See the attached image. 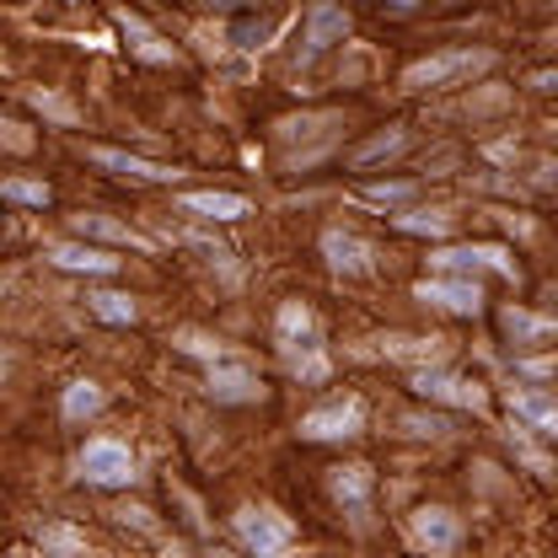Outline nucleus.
<instances>
[{"mask_svg": "<svg viewBox=\"0 0 558 558\" xmlns=\"http://www.w3.org/2000/svg\"><path fill=\"white\" fill-rule=\"evenodd\" d=\"M403 429H409V435H446V418H424V414H409L403 418Z\"/></svg>", "mask_w": 558, "mask_h": 558, "instance_id": "31", "label": "nucleus"}, {"mask_svg": "<svg viewBox=\"0 0 558 558\" xmlns=\"http://www.w3.org/2000/svg\"><path fill=\"white\" fill-rule=\"evenodd\" d=\"M0 199H11V205H27V209H49V205H54L49 183H27V178H5V183H0Z\"/></svg>", "mask_w": 558, "mask_h": 558, "instance_id": "24", "label": "nucleus"}, {"mask_svg": "<svg viewBox=\"0 0 558 558\" xmlns=\"http://www.w3.org/2000/svg\"><path fill=\"white\" fill-rule=\"evenodd\" d=\"M284 354H290V371H295L301 381H328V360H323L317 349L295 344V349H284Z\"/></svg>", "mask_w": 558, "mask_h": 558, "instance_id": "25", "label": "nucleus"}, {"mask_svg": "<svg viewBox=\"0 0 558 558\" xmlns=\"http://www.w3.org/2000/svg\"><path fill=\"white\" fill-rule=\"evenodd\" d=\"M205 392L215 403H258V398H264V381H258V371L242 365V360H215Z\"/></svg>", "mask_w": 558, "mask_h": 558, "instance_id": "10", "label": "nucleus"}, {"mask_svg": "<svg viewBox=\"0 0 558 558\" xmlns=\"http://www.w3.org/2000/svg\"><path fill=\"white\" fill-rule=\"evenodd\" d=\"M387 5H398V11H414L418 0H387Z\"/></svg>", "mask_w": 558, "mask_h": 558, "instance_id": "33", "label": "nucleus"}, {"mask_svg": "<svg viewBox=\"0 0 558 558\" xmlns=\"http://www.w3.org/2000/svg\"><path fill=\"white\" fill-rule=\"evenodd\" d=\"M44 548L49 554H86V537L70 526H44Z\"/></svg>", "mask_w": 558, "mask_h": 558, "instance_id": "29", "label": "nucleus"}, {"mask_svg": "<svg viewBox=\"0 0 558 558\" xmlns=\"http://www.w3.org/2000/svg\"><path fill=\"white\" fill-rule=\"evenodd\" d=\"M75 468H81L86 484H97V488H130L135 484V457H130L124 440H86L81 457H75Z\"/></svg>", "mask_w": 558, "mask_h": 558, "instance_id": "2", "label": "nucleus"}, {"mask_svg": "<svg viewBox=\"0 0 558 558\" xmlns=\"http://www.w3.org/2000/svg\"><path fill=\"white\" fill-rule=\"evenodd\" d=\"M102 409V387L97 381H70L65 398H60V414L70 418V424H81V418H92Z\"/></svg>", "mask_w": 558, "mask_h": 558, "instance_id": "22", "label": "nucleus"}, {"mask_svg": "<svg viewBox=\"0 0 558 558\" xmlns=\"http://www.w3.org/2000/svg\"><path fill=\"white\" fill-rule=\"evenodd\" d=\"M392 226L409 231V236H446L451 231V215H392Z\"/></svg>", "mask_w": 558, "mask_h": 558, "instance_id": "27", "label": "nucleus"}, {"mask_svg": "<svg viewBox=\"0 0 558 558\" xmlns=\"http://www.w3.org/2000/svg\"><path fill=\"white\" fill-rule=\"evenodd\" d=\"M86 156H92L102 172H113V178H130V183H172V178H178L172 167H161V161H145V156H130V150H113V145H86Z\"/></svg>", "mask_w": 558, "mask_h": 558, "instance_id": "13", "label": "nucleus"}, {"mask_svg": "<svg viewBox=\"0 0 558 558\" xmlns=\"http://www.w3.org/2000/svg\"><path fill=\"white\" fill-rule=\"evenodd\" d=\"M231 526H236L242 548H253L258 558L284 554V548L295 543V526H290V521L279 515L275 505H242V510L231 515Z\"/></svg>", "mask_w": 558, "mask_h": 558, "instance_id": "1", "label": "nucleus"}, {"mask_svg": "<svg viewBox=\"0 0 558 558\" xmlns=\"http://www.w3.org/2000/svg\"><path fill=\"white\" fill-rule=\"evenodd\" d=\"M44 258H49L54 269H65V275H92V279L119 275V258L102 253V247H92V236H86V242H49Z\"/></svg>", "mask_w": 558, "mask_h": 558, "instance_id": "11", "label": "nucleus"}, {"mask_svg": "<svg viewBox=\"0 0 558 558\" xmlns=\"http://www.w3.org/2000/svg\"><path fill=\"white\" fill-rule=\"evenodd\" d=\"M172 344L183 349V354H194V360H209V365H215V360H226V344H220V339H209V333H194V328H183Z\"/></svg>", "mask_w": 558, "mask_h": 558, "instance_id": "26", "label": "nucleus"}, {"mask_svg": "<svg viewBox=\"0 0 558 558\" xmlns=\"http://www.w3.org/2000/svg\"><path fill=\"white\" fill-rule=\"evenodd\" d=\"M86 306H92V312H97L102 323H119V328L140 317L135 295H124V290H92V295H86Z\"/></svg>", "mask_w": 558, "mask_h": 558, "instance_id": "21", "label": "nucleus"}, {"mask_svg": "<svg viewBox=\"0 0 558 558\" xmlns=\"http://www.w3.org/2000/svg\"><path fill=\"white\" fill-rule=\"evenodd\" d=\"M323 258H328V269L339 279H365L376 275V247L365 242V236H354V231H323Z\"/></svg>", "mask_w": 558, "mask_h": 558, "instance_id": "7", "label": "nucleus"}, {"mask_svg": "<svg viewBox=\"0 0 558 558\" xmlns=\"http://www.w3.org/2000/svg\"><path fill=\"white\" fill-rule=\"evenodd\" d=\"M409 145V130H387V135H371L365 145H354V167H371V161H387Z\"/></svg>", "mask_w": 558, "mask_h": 558, "instance_id": "23", "label": "nucleus"}, {"mask_svg": "<svg viewBox=\"0 0 558 558\" xmlns=\"http://www.w3.org/2000/svg\"><path fill=\"white\" fill-rule=\"evenodd\" d=\"M488 65H494L488 49H446V54H429V60L403 70V86L424 92V86H440V81H457V75H473V70H488Z\"/></svg>", "mask_w": 558, "mask_h": 558, "instance_id": "3", "label": "nucleus"}, {"mask_svg": "<svg viewBox=\"0 0 558 558\" xmlns=\"http://www.w3.org/2000/svg\"><path fill=\"white\" fill-rule=\"evenodd\" d=\"M365 199H376V205H398V199H414V183H371Z\"/></svg>", "mask_w": 558, "mask_h": 558, "instance_id": "30", "label": "nucleus"}, {"mask_svg": "<svg viewBox=\"0 0 558 558\" xmlns=\"http://www.w3.org/2000/svg\"><path fill=\"white\" fill-rule=\"evenodd\" d=\"M183 209L189 215H205V220H242V215H253V199H242V194H183Z\"/></svg>", "mask_w": 558, "mask_h": 558, "instance_id": "16", "label": "nucleus"}, {"mask_svg": "<svg viewBox=\"0 0 558 558\" xmlns=\"http://www.w3.org/2000/svg\"><path fill=\"white\" fill-rule=\"evenodd\" d=\"M328 494H333L344 510H365V505H371V468H365V462L333 468V473H328Z\"/></svg>", "mask_w": 558, "mask_h": 558, "instance_id": "15", "label": "nucleus"}, {"mask_svg": "<svg viewBox=\"0 0 558 558\" xmlns=\"http://www.w3.org/2000/svg\"><path fill=\"white\" fill-rule=\"evenodd\" d=\"M70 226H75V236H92V242H113V247H135V253H150V242L130 231V226H119V220H108V215H70Z\"/></svg>", "mask_w": 558, "mask_h": 558, "instance_id": "14", "label": "nucleus"}, {"mask_svg": "<svg viewBox=\"0 0 558 558\" xmlns=\"http://www.w3.org/2000/svg\"><path fill=\"white\" fill-rule=\"evenodd\" d=\"M510 409H515V418H526L532 429H543V435L558 440V403L554 398H543V392H515Z\"/></svg>", "mask_w": 558, "mask_h": 558, "instance_id": "19", "label": "nucleus"}, {"mask_svg": "<svg viewBox=\"0 0 558 558\" xmlns=\"http://www.w3.org/2000/svg\"><path fill=\"white\" fill-rule=\"evenodd\" d=\"M113 22H119V33L130 38V49H135L140 60H150V65H167V60H172V49H167V44H161V38H156V33H150V27H145L140 16H130V11H119Z\"/></svg>", "mask_w": 558, "mask_h": 558, "instance_id": "17", "label": "nucleus"}, {"mask_svg": "<svg viewBox=\"0 0 558 558\" xmlns=\"http://www.w3.org/2000/svg\"><path fill=\"white\" fill-rule=\"evenodd\" d=\"M429 344H435V339H429ZM429 344H424V339H387L381 349H387V354H435Z\"/></svg>", "mask_w": 558, "mask_h": 558, "instance_id": "32", "label": "nucleus"}, {"mask_svg": "<svg viewBox=\"0 0 558 558\" xmlns=\"http://www.w3.org/2000/svg\"><path fill=\"white\" fill-rule=\"evenodd\" d=\"M275 339H279V349H295V344L312 339V306H306V301H284V306H279Z\"/></svg>", "mask_w": 558, "mask_h": 558, "instance_id": "18", "label": "nucleus"}, {"mask_svg": "<svg viewBox=\"0 0 558 558\" xmlns=\"http://www.w3.org/2000/svg\"><path fill=\"white\" fill-rule=\"evenodd\" d=\"M365 429V403L360 398H339V403H323L301 418V440H354Z\"/></svg>", "mask_w": 558, "mask_h": 558, "instance_id": "5", "label": "nucleus"}, {"mask_svg": "<svg viewBox=\"0 0 558 558\" xmlns=\"http://www.w3.org/2000/svg\"><path fill=\"white\" fill-rule=\"evenodd\" d=\"M409 532H414L418 548H429V554H446V548L462 543V521L446 505H418L414 515H409Z\"/></svg>", "mask_w": 558, "mask_h": 558, "instance_id": "12", "label": "nucleus"}, {"mask_svg": "<svg viewBox=\"0 0 558 558\" xmlns=\"http://www.w3.org/2000/svg\"><path fill=\"white\" fill-rule=\"evenodd\" d=\"M429 264H435V269H446V275H473V269H494V275L515 279V264H510V253H505L499 242H468V247H440V253H429Z\"/></svg>", "mask_w": 558, "mask_h": 558, "instance_id": "6", "label": "nucleus"}, {"mask_svg": "<svg viewBox=\"0 0 558 558\" xmlns=\"http://www.w3.org/2000/svg\"><path fill=\"white\" fill-rule=\"evenodd\" d=\"M510 446H515V457H521V462H526L537 478H554V462H548V457H543V451L526 440V429H510Z\"/></svg>", "mask_w": 558, "mask_h": 558, "instance_id": "28", "label": "nucleus"}, {"mask_svg": "<svg viewBox=\"0 0 558 558\" xmlns=\"http://www.w3.org/2000/svg\"><path fill=\"white\" fill-rule=\"evenodd\" d=\"M505 333H510L515 344H537V339H558V323L554 317H532V312L510 306V312H505Z\"/></svg>", "mask_w": 558, "mask_h": 558, "instance_id": "20", "label": "nucleus"}, {"mask_svg": "<svg viewBox=\"0 0 558 558\" xmlns=\"http://www.w3.org/2000/svg\"><path fill=\"white\" fill-rule=\"evenodd\" d=\"M349 38V11L339 0H312V11H306V33H301V65H312V60H323L328 49H339Z\"/></svg>", "mask_w": 558, "mask_h": 558, "instance_id": "4", "label": "nucleus"}, {"mask_svg": "<svg viewBox=\"0 0 558 558\" xmlns=\"http://www.w3.org/2000/svg\"><path fill=\"white\" fill-rule=\"evenodd\" d=\"M418 301H429V306H440V312H457V317H478L484 312V290H478V279H418L414 290Z\"/></svg>", "mask_w": 558, "mask_h": 558, "instance_id": "8", "label": "nucleus"}, {"mask_svg": "<svg viewBox=\"0 0 558 558\" xmlns=\"http://www.w3.org/2000/svg\"><path fill=\"white\" fill-rule=\"evenodd\" d=\"M414 387L418 398H429V403H451V409H484V387L478 381H462V376H451V371H414Z\"/></svg>", "mask_w": 558, "mask_h": 558, "instance_id": "9", "label": "nucleus"}]
</instances>
